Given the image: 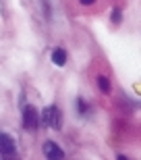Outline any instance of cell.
Returning <instances> with one entry per match:
<instances>
[{
	"mask_svg": "<svg viewBox=\"0 0 141 160\" xmlns=\"http://www.w3.org/2000/svg\"><path fill=\"white\" fill-rule=\"evenodd\" d=\"M41 123L44 125H48V127H52V129H56L58 131L60 127H62V123H60V110L56 106H46L44 108V112H41Z\"/></svg>",
	"mask_w": 141,
	"mask_h": 160,
	"instance_id": "cell-1",
	"label": "cell"
},
{
	"mask_svg": "<svg viewBox=\"0 0 141 160\" xmlns=\"http://www.w3.org/2000/svg\"><path fill=\"white\" fill-rule=\"evenodd\" d=\"M40 127V117H37V110L33 106H25L23 108V129L25 131H35Z\"/></svg>",
	"mask_w": 141,
	"mask_h": 160,
	"instance_id": "cell-2",
	"label": "cell"
},
{
	"mask_svg": "<svg viewBox=\"0 0 141 160\" xmlns=\"http://www.w3.org/2000/svg\"><path fill=\"white\" fill-rule=\"evenodd\" d=\"M17 154V146L8 133H0V158H12Z\"/></svg>",
	"mask_w": 141,
	"mask_h": 160,
	"instance_id": "cell-3",
	"label": "cell"
},
{
	"mask_svg": "<svg viewBox=\"0 0 141 160\" xmlns=\"http://www.w3.org/2000/svg\"><path fill=\"white\" fill-rule=\"evenodd\" d=\"M44 156L50 158V160H58V158H65V152H62L54 142H46L44 143Z\"/></svg>",
	"mask_w": 141,
	"mask_h": 160,
	"instance_id": "cell-4",
	"label": "cell"
},
{
	"mask_svg": "<svg viewBox=\"0 0 141 160\" xmlns=\"http://www.w3.org/2000/svg\"><path fill=\"white\" fill-rule=\"evenodd\" d=\"M52 62L56 67H65V62H66V52L62 50V48H56L52 52Z\"/></svg>",
	"mask_w": 141,
	"mask_h": 160,
	"instance_id": "cell-5",
	"label": "cell"
},
{
	"mask_svg": "<svg viewBox=\"0 0 141 160\" xmlns=\"http://www.w3.org/2000/svg\"><path fill=\"white\" fill-rule=\"evenodd\" d=\"M98 88L102 89V92H104V94H108V92H110V81H108V79L106 77H98Z\"/></svg>",
	"mask_w": 141,
	"mask_h": 160,
	"instance_id": "cell-6",
	"label": "cell"
},
{
	"mask_svg": "<svg viewBox=\"0 0 141 160\" xmlns=\"http://www.w3.org/2000/svg\"><path fill=\"white\" fill-rule=\"evenodd\" d=\"M120 19H123V12L118 11V8H114V11H112V21H114V23H120Z\"/></svg>",
	"mask_w": 141,
	"mask_h": 160,
	"instance_id": "cell-7",
	"label": "cell"
},
{
	"mask_svg": "<svg viewBox=\"0 0 141 160\" xmlns=\"http://www.w3.org/2000/svg\"><path fill=\"white\" fill-rule=\"evenodd\" d=\"M77 110H79V112H85V110H87V106H85V102L81 100V98H79V100H77Z\"/></svg>",
	"mask_w": 141,
	"mask_h": 160,
	"instance_id": "cell-8",
	"label": "cell"
},
{
	"mask_svg": "<svg viewBox=\"0 0 141 160\" xmlns=\"http://www.w3.org/2000/svg\"><path fill=\"white\" fill-rule=\"evenodd\" d=\"M79 2H81V4H94L95 0H79Z\"/></svg>",
	"mask_w": 141,
	"mask_h": 160,
	"instance_id": "cell-9",
	"label": "cell"
}]
</instances>
